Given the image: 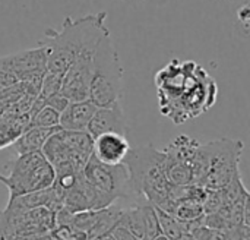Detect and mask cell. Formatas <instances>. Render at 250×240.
<instances>
[{"instance_id": "8", "label": "cell", "mask_w": 250, "mask_h": 240, "mask_svg": "<svg viewBox=\"0 0 250 240\" xmlns=\"http://www.w3.org/2000/svg\"><path fill=\"white\" fill-rule=\"evenodd\" d=\"M94 53L95 51H86L79 54L63 73L60 94H63L69 101L88 100Z\"/></svg>"}, {"instance_id": "13", "label": "cell", "mask_w": 250, "mask_h": 240, "mask_svg": "<svg viewBox=\"0 0 250 240\" xmlns=\"http://www.w3.org/2000/svg\"><path fill=\"white\" fill-rule=\"evenodd\" d=\"M60 126L57 128H41V126H28L13 142H12V150L19 154H26V153H35L41 151L42 145L48 139L51 133L59 131Z\"/></svg>"}, {"instance_id": "16", "label": "cell", "mask_w": 250, "mask_h": 240, "mask_svg": "<svg viewBox=\"0 0 250 240\" xmlns=\"http://www.w3.org/2000/svg\"><path fill=\"white\" fill-rule=\"evenodd\" d=\"M155 213H157V218H158L160 232L163 236L168 238L170 240H179L183 235H186L185 229H183V223L179 221L176 217L163 211L158 207H155Z\"/></svg>"}, {"instance_id": "18", "label": "cell", "mask_w": 250, "mask_h": 240, "mask_svg": "<svg viewBox=\"0 0 250 240\" xmlns=\"http://www.w3.org/2000/svg\"><path fill=\"white\" fill-rule=\"evenodd\" d=\"M59 119H60V113H57L54 109L44 106L41 110H38L31 122L29 126H41V128H57L59 126Z\"/></svg>"}, {"instance_id": "21", "label": "cell", "mask_w": 250, "mask_h": 240, "mask_svg": "<svg viewBox=\"0 0 250 240\" xmlns=\"http://www.w3.org/2000/svg\"><path fill=\"white\" fill-rule=\"evenodd\" d=\"M224 240H250V226L239 224L224 233Z\"/></svg>"}, {"instance_id": "19", "label": "cell", "mask_w": 250, "mask_h": 240, "mask_svg": "<svg viewBox=\"0 0 250 240\" xmlns=\"http://www.w3.org/2000/svg\"><path fill=\"white\" fill-rule=\"evenodd\" d=\"M223 207V198L218 189H208L207 196L202 202V208L205 214H212L217 213Z\"/></svg>"}, {"instance_id": "1", "label": "cell", "mask_w": 250, "mask_h": 240, "mask_svg": "<svg viewBox=\"0 0 250 240\" xmlns=\"http://www.w3.org/2000/svg\"><path fill=\"white\" fill-rule=\"evenodd\" d=\"M155 87L161 113L177 125L198 117L217 101V82L195 62L173 59L155 75Z\"/></svg>"}, {"instance_id": "15", "label": "cell", "mask_w": 250, "mask_h": 240, "mask_svg": "<svg viewBox=\"0 0 250 240\" xmlns=\"http://www.w3.org/2000/svg\"><path fill=\"white\" fill-rule=\"evenodd\" d=\"M173 217H176L179 221L182 223H188V221H193V220H199L205 216L202 204L190 201V199H182V201H176L171 213Z\"/></svg>"}, {"instance_id": "17", "label": "cell", "mask_w": 250, "mask_h": 240, "mask_svg": "<svg viewBox=\"0 0 250 240\" xmlns=\"http://www.w3.org/2000/svg\"><path fill=\"white\" fill-rule=\"evenodd\" d=\"M62 79H63V75L60 73H54V72H50L47 70L42 76V81H41V87H40V92H38V97L42 98L44 101L47 98H50L51 95L60 92V88H62Z\"/></svg>"}, {"instance_id": "3", "label": "cell", "mask_w": 250, "mask_h": 240, "mask_svg": "<svg viewBox=\"0 0 250 240\" xmlns=\"http://www.w3.org/2000/svg\"><path fill=\"white\" fill-rule=\"evenodd\" d=\"M123 163L141 202L161 207L168 199L171 185L166 177L164 151H160L152 145L130 147Z\"/></svg>"}, {"instance_id": "23", "label": "cell", "mask_w": 250, "mask_h": 240, "mask_svg": "<svg viewBox=\"0 0 250 240\" xmlns=\"http://www.w3.org/2000/svg\"><path fill=\"white\" fill-rule=\"evenodd\" d=\"M113 236L116 240H142L141 238H138L136 235H133L132 232H129L127 229H125L123 226H116L113 230H111Z\"/></svg>"}, {"instance_id": "22", "label": "cell", "mask_w": 250, "mask_h": 240, "mask_svg": "<svg viewBox=\"0 0 250 240\" xmlns=\"http://www.w3.org/2000/svg\"><path fill=\"white\" fill-rule=\"evenodd\" d=\"M67 104H69V100L63 94H60V92H57V94H54V95H51L50 98L45 100V106L54 109L57 113H62L66 109Z\"/></svg>"}, {"instance_id": "11", "label": "cell", "mask_w": 250, "mask_h": 240, "mask_svg": "<svg viewBox=\"0 0 250 240\" xmlns=\"http://www.w3.org/2000/svg\"><path fill=\"white\" fill-rule=\"evenodd\" d=\"M92 155L104 164H120L126 158L130 144L123 133L105 132L92 138Z\"/></svg>"}, {"instance_id": "6", "label": "cell", "mask_w": 250, "mask_h": 240, "mask_svg": "<svg viewBox=\"0 0 250 240\" xmlns=\"http://www.w3.org/2000/svg\"><path fill=\"white\" fill-rule=\"evenodd\" d=\"M54 169L41 151L19 154L4 166L0 182L9 191V199L47 189L54 183Z\"/></svg>"}, {"instance_id": "2", "label": "cell", "mask_w": 250, "mask_h": 240, "mask_svg": "<svg viewBox=\"0 0 250 240\" xmlns=\"http://www.w3.org/2000/svg\"><path fill=\"white\" fill-rule=\"evenodd\" d=\"M105 19L107 12L76 19L67 16L59 31L47 29L40 41L47 48V70L63 75L79 54L95 51L101 38L110 32Z\"/></svg>"}, {"instance_id": "14", "label": "cell", "mask_w": 250, "mask_h": 240, "mask_svg": "<svg viewBox=\"0 0 250 240\" xmlns=\"http://www.w3.org/2000/svg\"><path fill=\"white\" fill-rule=\"evenodd\" d=\"M50 198H51V186L47 189L29 192L25 195H19L13 199H9L6 207L18 210V211H29L38 207H47Z\"/></svg>"}, {"instance_id": "20", "label": "cell", "mask_w": 250, "mask_h": 240, "mask_svg": "<svg viewBox=\"0 0 250 240\" xmlns=\"http://www.w3.org/2000/svg\"><path fill=\"white\" fill-rule=\"evenodd\" d=\"M189 235L195 240H224V233L223 232L209 229V227H207L204 224L193 229Z\"/></svg>"}, {"instance_id": "4", "label": "cell", "mask_w": 250, "mask_h": 240, "mask_svg": "<svg viewBox=\"0 0 250 240\" xmlns=\"http://www.w3.org/2000/svg\"><path fill=\"white\" fill-rule=\"evenodd\" d=\"M243 142L221 138L199 144L193 161V183L205 189H221L240 175L239 164L243 153Z\"/></svg>"}, {"instance_id": "5", "label": "cell", "mask_w": 250, "mask_h": 240, "mask_svg": "<svg viewBox=\"0 0 250 240\" xmlns=\"http://www.w3.org/2000/svg\"><path fill=\"white\" fill-rule=\"evenodd\" d=\"M123 95V66L114 47L111 34L107 32L95 48L92 59V78L88 100L97 107L120 101Z\"/></svg>"}, {"instance_id": "24", "label": "cell", "mask_w": 250, "mask_h": 240, "mask_svg": "<svg viewBox=\"0 0 250 240\" xmlns=\"http://www.w3.org/2000/svg\"><path fill=\"white\" fill-rule=\"evenodd\" d=\"M237 18H239V22L242 23L243 28H246V32L249 31V23H250V10L249 6L245 4L243 7H240L237 10Z\"/></svg>"}, {"instance_id": "25", "label": "cell", "mask_w": 250, "mask_h": 240, "mask_svg": "<svg viewBox=\"0 0 250 240\" xmlns=\"http://www.w3.org/2000/svg\"><path fill=\"white\" fill-rule=\"evenodd\" d=\"M92 240H116L114 239V236H113V233L111 232H107V233H104V235H101V236H97L95 239Z\"/></svg>"}, {"instance_id": "12", "label": "cell", "mask_w": 250, "mask_h": 240, "mask_svg": "<svg viewBox=\"0 0 250 240\" xmlns=\"http://www.w3.org/2000/svg\"><path fill=\"white\" fill-rule=\"evenodd\" d=\"M97 106L89 100L69 101L66 109L60 113L59 126L64 131H86V126L95 111Z\"/></svg>"}, {"instance_id": "10", "label": "cell", "mask_w": 250, "mask_h": 240, "mask_svg": "<svg viewBox=\"0 0 250 240\" xmlns=\"http://www.w3.org/2000/svg\"><path fill=\"white\" fill-rule=\"evenodd\" d=\"M126 131H127V125L120 101L111 103L108 106L97 107L86 126V132L92 138L105 132H117L126 135Z\"/></svg>"}, {"instance_id": "7", "label": "cell", "mask_w": 250, "mask_h": 240, "mask_svg": "<svg viewBox=\"0 0 250 240\" xmlns=\"http://www.w3.org/2000/svg\"><path fill=\"white\" fill-rule=\"evenodd\" d=\"M83 177L113 202L120 198L141 202L132 186L125 163L114 166L104 164L98 161L94 155H91L83 167Z\"/></svg>"}, {"instance_id": "9", "label": "cell", "mask_w": 250, "mask_h": 240, "mask_svg": "<svg viewBox=\"0 0 250 240\" xmlns=\"http://www.w3.org/2000/svg\"><path fill=\"white\" fill-rule=\"evenodd\" d=\"M0 69L13 73L18 79L23 75L47 69V48L38 45L35 48H26L13 54L0 57Z\"/></svg>"}]
</instances>
